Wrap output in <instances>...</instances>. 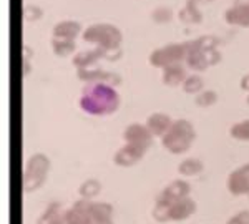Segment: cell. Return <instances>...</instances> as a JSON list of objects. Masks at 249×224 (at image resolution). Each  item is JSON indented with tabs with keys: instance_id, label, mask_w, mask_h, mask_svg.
<instances>
[{
	"instance_id": "6da1fadb",
	"label": "cell",
	"mask_w": 249,
	"mask_h": 224,
	"mask_svg": "<svg viewBox=\"0 0 249 224\" xmlns=\"http://www.w3.org/2000/svg\"><path fill=\"white\" fill-rule=\"evenodd\" d=\"M120 106V95L116 93L115 86L107 83H91L83 90L80 98V108L85 113L93 117H103L111 115Z\"/></svg>"
},
{
	"instance_id": "7a4b0ae2",
	"label": "cell",
	"mask_w": 249,
	"mask_h": 224,
	"mask_svg": "<svg viewBox=\"0 0 249 224\" xmlns=\"http://www.w3.org/2000/svg\"><path fill=\"white\" fill-rule=\"evenodd\" d=\"M196 139V130L191 121L184 118L175 120L168 133L161 138V145L164 150L173 155H183L191 148L193 141Z\"/></svg>"
},
{
	"instance_id": "3957f363",
	"label": "cell",
	"mask_w": 249,
	"mask_h": 224,
	"mask_svg": "<svg viewBox=\"0 0 249 224\" xmlns=\"http://www.w3.org/2000/svg\"><path fill=\"white\" fill-rule=\"evenodd\" d=\"M190 193H191V186L188 185L184 179H175V181H171L170 185L158 194V198H156V203L153 207V218L158 223L170 221V218H168V209H170V206L173 203L179 201V199L188 198Z\"/></svg>"
},
{
	"instance_id": "277c9868",
	"label": "cell",
	"mask_w": 249,
	"mask_h": 224,
	"mask_svg": "<svg viewBox=\"0 0 249 224\" xmlns=\"http://www.w3.org/2000/svg\"><path fill=\"white\" fill-rule=\"evenodd\" d=\"M50 168L52 163L47 155L43 153L32 155L25 165V170H23V178H22L23 191L25 193H34V191L40 190L43 186V183L47 181Z\"/></svg>"
},
{
	"instance_id": "5b68a950",
	"label": "cell",
	"mask_w": 249,
	"mask_h": 224,
	"mask_svg": "<svg viewBox=\"0 0 249 224\" xmlns=\"http://www.w3.org/2000/svg\"><path fill=\"white\" fill-rule=\"evenodd\" d=\"M83 40L88 43L102 47L105 50L120 49L122 43V32L111 23H95V25L87 27L83 32Z\"/></svg>"
},
{
	"instance_id": "8992f818",
	"label": "cell",
	"mask_w": 249,
	"mask_h": 224,
	"mask_svg": "<svg viewBox=\"0 0 249 224\" xmlns=\"http://www.w3.org/2000/svg\"><path fill=\"white\" fill-rule=\"evenodd\" d=\"M188 45V53H186V65L190 67L191 70L196 71H203L206 70L208 67L216 65V63L221 60V53L218 52V49H203L199 47L195 40L191 42H186Z\"/></svg>"
},
{
	"instance_id": "52a82bcc",
	"label": "cell",
	"mask_w": 249,
	"mask_h": 224,
	"mask_svg": "<svg viewBox=\"0 0 249 224\" xmlns=\"http://www.w3.org/2000/svg\"><path fill=\"white\" fill-rule=\"evenodd\" d=\"M188 45L186 43H170L161 49H155L150 53V63L156 69H166L186 60Z\"/></svg>"
},
{
	"instance_id": "ba28073f",
	"label": "cell",
	"mask_w": 249,
	"mask_h": 224,
	"mask_svg": "<svg viewBox=\"0 0 249 224\" xmlns=\"http://www.w3.org/2000/svg\"><path fill=\"white\" fill-rule=\"evenodd\" d=\"M77 77L88 83H107V85L116 86L122 83V77L113 71H105L98 67H90V69L77 70Z\"/></svg>"
},
{
	"instance_id": "9c48e42d",
	"label": "cell",
	"mask_w": 249,
	"mask_h": 224,
	"mask_svg": "<svg viewBox=\"0 0 249 224\" xmlns=\"http://www.w3.org/2000/svg\"><path fill=\"white\" fill-rule=\"evenodd\" d=\"M228 191L232 196H248L249 194V163L239 166L228 176Z\"/></svg>"
},
{
	"instance_id": "30bf717a",
	"label": "cell",
	"mask_w": 249,
	"mask_h": 224,
	"mask_svg": "<svg viewBox=\"0 0 249 224\" xmlns=\"http://www.w3.org/2000/svg\"><path fill=\"white\" fill-rule=\"evenodd\" d=\"M123 138L126 143H131V145H138L143 148H150L153 145V135L150 133V130L146 128V125H142V123H131L124 128L123 131Z\"/></svg>"
},
{
	"instance_id": "8fae6325",
	"label": "cell",
	"mask_w": 249,
	"mask_h": 224,
	"mask_svg": "<svg viewBox=\"0 0 249 224\" xmlns=\"http://www.w3.org/2000/svg\"><path fill=\"white\" fill-rule=\"evenodd\" d=\"M90 199L80 198L65 211V224H91Z\"/></svg>"
},
{
	"instance_id": "7c38bea8",
	"label": "cell",
	"mask_w": 249,
	"mask_h": 224,
	"mask_svg": "<svg viewBox=\"0 0 249 224\" xmlns=\"http://www.w3.org/2000/svg\"><path fill=\"white\" fill-rule=\"evenodd\" d=\"M144 153H146V148L126 143V145L122 146L113 155V163H115V165H118V166H123V168L135 166L136 163H138L140 159L144 156Z\"/></svg>"
},
{
	"instance_id": "4fadbf2b",
	"label": "cell",
	"mask_w": 249,
	"mask_h": 224,
	"mask_svg": "<svg viewBox=\"0 0 249 224\" xmlns=\"http://www.w3.org/2000/svg\"><path fill=\"white\" fill-rule=\"evenodd\" d=\"M224 18L230 25L249 27V0H236V3L224 12Z\"/></svg>"
},
{
	"instance_id": "5bb4252c",
	"label": "cell",
	"mask_w": 249,
	"mask_h": 224,
	"mask_svg": "<svg viewBox=\"0 0 249 224\" xmlns=\"http://www.w3.org/2000/svg\"><path fill=\"white\" fill-rule=\"evenodd\" d=\"M196 207H198L196 201L188 196V198L173 203L170 209H168V218H170V221H184V219L191 218L196 213Z\"/></svg>"
},
{
	"instance_id": "9a60e30c",
	"label": "cell",
	"mask_w": 249,
	"mask_h": 224,
	"mask_svg": "<svg viewBox=\"0 0 249 224\" xmlns=\"http://www.w3.org/2000/svg\"><path fill=\"white\" fill-rule=\"evenodd\" d=\"M173 121L171 117L166 113H161V111H156V113H151L150 117L146 118V128L150 130V133L153 137H164L168 133V130L171 128Z\"/></svg>"
},
{
	"instance_id": "2e32d148",
	"label": "cell",
	"mask_w": 249,
	"mask_h": 224,
	"mask_svg": "<svg viewBox=\"0 0 249 224\" xmlns=\"http://www.w3.org/2000/svg\"><path fill=\"white\" fill-rule=\"evenodd\" d=\"M107 57V50L102 49V47H96L95 50H85V52H80L73 57V65L77 67V70L80 69H90L91 65H95L100 58H105Z\"/></svg>"
},
{
	"instance_id": "e0dca14e",
	"label": "cell",
	"mask_w": 249,
	"mask_h": 224,
	"mask_svg": "<svg viewBox=\"0 0 249 224\" xmlns=\"http://www.w3.org/2000/svg\"><path fill=\"white\" fill-rule=\"evenodd\" d=\"M65 211L67 209H63L60 203H50L37 224H65Z\"/></svg>"
},
{
	"instance_id": "ac0fdd59",
	"label": "cell",
	"mask_w": 249,
	"mask_h": 224,
	"mask_svg": "<svg viewBox=\"0 0 249 224\" xmlns=\"http://www.w3.org/2000/svg\"><path fill=\"white\" fill-rule=\"evenodd\" d=\"M186 70H184L183 63H176V65L166 67L163 70V83L168 86H178L183 85L186 80Z\"/></svg>"
},
{
	"instance_id": "d6986e66",
	"label": "cell",
	"mask_w": 249,
	"mask_h": 224,
	"mask_svg": "<svg viewBox=\"0 0 249 224\" xmlns=\"http://www.w3.org/2000/svg\"><path fill=\"white\" fill-rule=\"evenodd\" d=\"M80 34V23L75 20H62L53 27V37L55 38H68L75 40Z\"/></svg>"
},
{
	"instance_id": "ffe728a7",
	"label": "cell",
	"mask_w": 249,
	"mask_h": 224,
	"mask_svg": "<svg viewBox=\"0 0 249 224\" xmlns=\"http://www.w3.org/2000/svg\"><path fill=\"white\" fill-rule=\"evenodd\" d=\"M91 223L100 219H113V206L105 201H91L90 206Z\"/></svg>"
},
{
	"instance_id": "44dd1931",
	"label": "cell",
	"mask_w": 249,
	"mask_h": 224,
	"mask_svg": "<svg viewBox=\"0 0 249 224\" xmlns=\"http://www.w3.org/2000/svg\"><path fill=\"white\" fill-rule=\"evenodd\" d=\"M203 170H204L203 161L201 159H196V158H186L178 165V173L181 176H186V178L201 174Z\"/></svg>"
},
{
	"instance_id": "7402d4cb",
	"label": "cell",
	"mask_w": 249,
	"mask_h": 224,
	"mask_svg": "<svg viewBox=\"0 0 249 224\" xmlns=\"http://www.w3.org/2000/svg\"><path fill=\"white\" fill-rule=\"evenodd\" d=\"M178 17L184 23H198V22H201V18H203L201 12L196 7V0H188L186 5L179 10Z\"/></svg>"
},
{
	"instance_id": "603a6c76",
	"label": "cell",
	"mask_w": 249,
	"mask_h": 224,
	"mask_svg": "<svg viewBox=\"0 0 249 224\" xmlns=\"http://www.w3.org/2000/svg\"><path fill=\"white\" fill-rule=\"evenodd\" d=\"M52 49H53L55 55L58 57H68L77 50L75 45V40H68V38H52Z\"/></svg>"
},
{
	"instance_id": "cb8c5ba5",
	"label": "cell",
	"mask_w": 249,
	"mask_h": 224,
	"mask_svg": "<svg viewBox=\"0 0 249 224\" xmlns=\"http://www.w3.org/2000/svg\"><path fill=\"white\" fill-rule=\"evenodd\" d=\"M100 191H102V185H100L98 179H87V181H83L78 188L80 198L90 199V201H93L96 196L100 194Z\"/></svg>"
},
{
	"instance_id": "d4e9b609",
	"label": "cell",
	"mask_w": 249,
	"mask_h": 224,
	"mask_svg": "<svg viewBox=\"0 0 249 224\" xmlns=\"http://www.w3.org/2000/svg\"><path fill=\"white\" fill-rule=\"evenodd\" d=\"M203 88H204V82L199 75H188L186 80H184V83H183L184 93H190V95L201 93Z\"/></svg>"
},
{
	"instance_id": "484cf974",
	"label": "cell",
	"mask_w": 249,
	"mask_h": 224,
	"mask_svg": "<svg viewBox=\"0 0 249 224\" xmlns=\"http://www.w3.org/2000/svg\"><path fill=\"white\" fill-rule=\"evenodd\" d=\"M230 135L234 139H239V141H249V120L234 123L230 128Z\"/></svg>"
},
{
	"instance_id": "4316f807",
	"label": "cell",
	"mask_w": 249,
	"mask_h": 224,
	"mask_svg": "<svg viewBox=\"0 0 249 224\" xmlns=\"http://www.w3.org/2000/svg\"><path fill=\"white\" fill-rule=\"evenodd\" d=\"M216 102H218V93H216L214 90H203L201 93H198L195 98V103L201 108L213 106Z\"/></svg>"
},
{
	"instance_id": "83f0119b",
	"label": "cell",
	"mask_w": 249,
	"mask_h": 224,
	"mask_svg": "<svg viewBox=\"0 0 249 224\" xmlns=\"http://www.w3.org/2000/svg\"><path fill=\"white\" fill-rule=\"evenodd\" d=\"M151 18L158 23H168L173 18V12L170 7H158V9L153 10L151 14Z\"/></svg>"
},
{
	"instance_id": "f1b7e54d",
	"label": "cell",
	"mask_w": 249,
	"mask_h": 224,
	"mask_svg": "<svg viewBox=\"0 0 249 224\" xmlns=\"http://www.w3.org/2000/svg\"><path fill=\"white\" fill-rule=\"evenodd\" d=\"M23 17L27 20H38L42 17V9L37 5H25L23 7Z\"/></svg>"
},
{
	"instance_id": "f546056e",
	"label": "cell",
	"mask_w": 249,
	"mask_h": 224,
	"mask_svg": "<svg viewBox=\"0 0 249 224\" xmlns=\"http://www.w3.org/2000/svg\"><path fill=\"white\" fill-rule=\"evenodd\" d=\"M226 224H249V211L243 209L239 213L232 214L230 219H228Z\"/></svg>"
},
{
	"instance_id": "4dcf8cb0",
	"label": "cell",
	"mask_w": 249,
	"mask_h": 224,
	"mask_svg": "<svg viewBox=\"0 0 249 224\" xmlns=\"http://www.w3.org/2000/svg\"><path fill=\"white\" fill-rule=\"evenodd\" d=\"M30 73V60L22 58V77H27Z\"/></svg>"
},
{
	"instance_id": "1f68e13d",
	"label": "cell",
	"mask_w": 249,
	"mask_h": 224,
	"mask_svg": "<svg viewBox=\"0 0 249 224\" xmlns=\"http://www.w3.org/2000/svg\"><path fill=\"white\" fill-rule=\"evenodd\" d=\"M241 88H243V90H246V91H249V73L244 75L243 80H241Z\"/></svg>"
},
{
	"instance_id": "d6a6232c",
	"label": "cell",
	"mask_w": 249,
	"mask_h": 224,
	"mask_svg": "<svg viewBox=\"0 0 249 224\" xmlns=\"http://www.w3.org/2000/svg\"><path fill=\"white\" fill-rule=\"evenodd\" d=\"M91 224H113V219H100V221H93Z\"/></svg>"
},
{
	"instance_id": "836d02e7",
	"label": "cell",
	"mask_w": 249,
	"mask_h": 224,
	"mask_svg": "<svg viewBox=\"0 0 249 224\" xmlns=\"http://www.w3.org/2000/svg\"><path fill=\"white\" fill-rule=\"evenodd\" d=\"M198 2H213V0H196V3Z\"/></svg>"
},
{
	"instance_id": "e575fe53",
	"label": "cell",
	"mask_w": 249,
	"mask_h": 224,
	"mask_svg": "<svg viewBox=\"0 0 249 224\" xmlns=\"http://www.w3.org/2000/svg\"><path fill=\"white\" fill-rule=\"evenodd\" d=\"M248 103H249V95H248Z\"/></svg>"
},
{
	"instance_id": "d590c367",
	"label": "cell",
	"mask_w": 249,
	"mask_h": 224,
	"mask_svg": "<svg viewBox=\"0 0 249 224\" xmlns=\"http://www.w3.org/2000/svg\"><path fill=\"white\" fill-rule=\"evenodd\" d=\"M248 198H249V194H248Z\"/></svg>"
}]
</instances>
